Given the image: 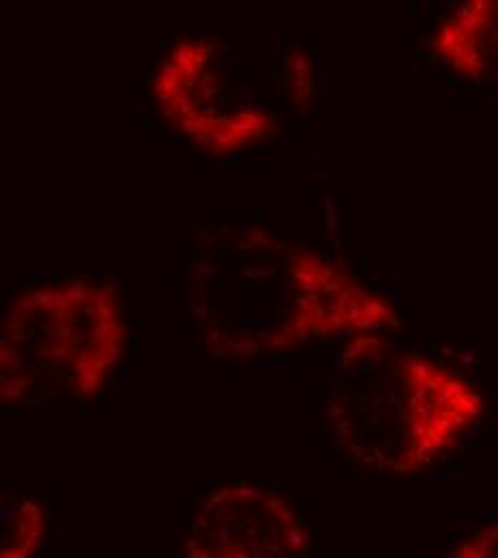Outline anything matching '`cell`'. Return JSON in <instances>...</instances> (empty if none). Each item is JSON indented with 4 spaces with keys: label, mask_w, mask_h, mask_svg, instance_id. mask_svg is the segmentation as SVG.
Listing matches in <instances>:
<instances>
[{
    "label": "cell",
    "mask_w": 498,
    "mask_h": 558,
    "mask_svg": "<svg viewBox=\"0 0 498 558\" xmlns=\"http://www.w3.org/2000/svg\"><path fill=\"white\" fill-rule=\"evenodd\" d=\"M194 267L196 314L215 352L256 356L292 349V254L260 230L217 239Z\"/></svg>",
    "instance_id": "3957f363"
},
{
    "label": "cell",
    "mask_w": 498,
    "mask_h": 558,
    "mask_svg": "<svg viewBox=\"0 0 498 558\" xmlns=\"http://www.w3.org/2000/svg\"><path fill=\"white\" fill-rule=\"evenodd\" d=\"M282 84L288 90V99L296 108H305L314 99V65L303 50H290L284 59Z\"/></svg>",
    "instance_id": "9c48e42d"
},
{
    "label": "cell",
    "mask_w": 498,
    "mask_h": 558,
    "mask_svg": "<svg viewBox=\"0 0 498 558\" xmlns=\"http://www.w3.org/2000/svg\"><path fill=\"white\" fill-rule=\"evenodd\" d=\"M445 558H498V522L460 539Z\"/></svg>",
    "instance_id": "30bf717a"
},
{
    "label": "cell",
    "mask_w": 498,
    "mask_h": 558,
    "mask_svg": "<svg viewBox=\"0 0 498 558\" xmlns=\"http://www.w3.org/2000/svg\"><path fill=\"white\" fill-rule=\"evenodd\" d=\"M185 558H309L303 518L274 489L230 484L209 492L183 542Z\"/></svg>",
    "instance_id": "5b68a950"
},
{
    "label": "cell",
    "mask_w": 498,
    "mask_h": 558,
    "mask_svg": "<svg viewBox=\"0 0 498 558\" xmlns=\"http://www.w3.org/2000/svg\"><path fill=\"white\" fill-rule=\"evenodd\" d=\"M290 276L296 290L292 325L296 347L340 336H376L400 325L387 299L365 290L312 252H292Z\"/></svg>",
    "instance_id": "8992f818"
},
{
    "label": "cell",
    "mask_w": 498,
    "mask_h": 558,
    "mask_svg": "<svg viewBox=\"0 0 498 558\" xmlns=\"http://www.w3.org/2000/svg\"><path fill=\"white\" fill-rule=\"evenodd\" d=\"M125 344L127 325L114 288L72 279L31 290L11 305L4 320L2 400H88L101 393Z\"/></svg>",
    "instance_id": "7a4b0ae2"
},
{
    "label": "cell",
    "mask_w": 498,
    "mask_h": 558,
    "mask_svg": "<svg viewBox=\"0 0 498 558\" xmlns=\"http://www.w3.org/2000/svg\"><path fill=\"white\" fill-rule=\"evenodd\" d=\"M432 50L449 70L473 80L498 77V0L456 4L434 28Z\"/></svg>",
    "instance_id": "52a82bcc"
},
{
    "label": "cell",
    "mask_w": 498,
    "mask_h": 558,
    "mask_svg": "<svg viewBox=\"0 0 498 558\" xmlns=\"http://www.w3.org/2000/svg\"><path fill=\"white\" fill-rule=\"evenodd\" d=\"M340 367L331 418L342 449L365 469L434 471L484 418V396L466 376L376 336L353 338Z\"/></svg>",
    "instance_id": "6da1fadb"
},
{
    "label": "cell",
    "mask_w": 498,
    "mask_h": 558,
    "mask_svg": "<svg viewBox=\"0 0 498 558\" xmlns=\"http://www.w3.org/2000/svg\"><path fill=\"white\" fill-rule=\"evenodd\" d=\"M46 533V513L37 500H22L9 515L0 558H35Z\"/></svg>",
    "instance_id": "ba28073f"
},
{
    "label": "cell",
    "mask_w": 498,
    "mask_h": 558,
    "mask_svg": "<svg viewBox=\"0 0 498 558\" xmlns=\"http://www.w3.org/2000/svg\"><path fill=\"white\" fill-rule=\"evenodd\" d=\"M161 114L196 146L228 155L278 130L276 114L254 101L239 59L221 39H183L155 77Z\"/></svg>",
    "instance_id": "277c9868"
}]
</instances>
